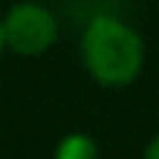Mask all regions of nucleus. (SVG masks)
<instances>
[{
    "mask_svg": "<svg viewBox=\"0 0 159 159\" xmlns=\"http://www.w3.org/2000/svg\"><path fill=\"white\" fill-rule=\"evenodd\" d=\"M143 56V38L116 16H94L81 34V62L100 88L134 84Z\"/></svg>",
    "mask_w": 159,
    "mask_h": 159,
    "instance_id": "f257e3e1",
    "label": "nucleus"
},
{
    "mask_svg": "<svg viewBox=\"0 0 159 159\" xmlns=\"http://www.w3.org/2000/svg\"><path fill=\"white\" fill-rule=\"evenodd\" d=\"M3 34L7 50H13L16 56H41L56 44L59 22L53 10H47L38 0H19L3 16Z\"/></svg>",
    "mask_w": 159,
    "mask_h": 159,
    "instance_id": "f03ea898",
    "label": "nucleus"
},
{
    "mask_svg": "<svg viewBox=\"0 0 159 159\" xmlns=\"http://www.w3.org/2000/svg\"><path fill=\"white\" fill-rule=\"evenodd\" d=\"M97 153V143L88 137V134H69L59 147H56V156L59 159H91Z\"/></svg>",
    "mask_w": 159,
    "mask_h": 159,
    "instance_id": "7ed1b4c3",
    "label": "nucleus"
},
{
    "mask_svg": "<svg viewBox=\"0 0 159 159\" xmlns=\"http://www.w3.org/2000/svg\"><path fill=\"white\" fill-rule=\"evenodd\" d=\"M143 156H147V159H159V131H156V134H153V140L143 147Z\"/></svg>",
    "mask_w": 159,
    "mask_h": 159,
    "instance_id": "20e7f679",
    "label": "nucleus"
},
{
    "mask_svg": "<svg viewBox=\"0 0 159 159\" xmlns=\"http://www.w3.org/2000/svg\"><path fill=\"white\" fill-rule=\"evenodd\" d=\"M7 50V34H3V16H0V56H3Z\"/></svg>",
    "mask_w": 159,
    "mask_h": 159,
    "instance_id": "39448f33",
    "label": "nucleus"
}]
</instances>
